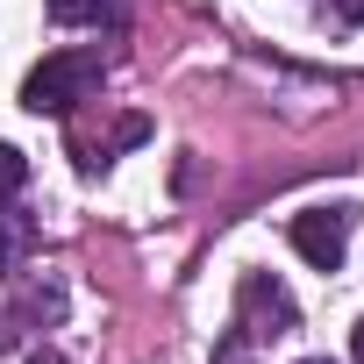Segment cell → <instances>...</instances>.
Returning a JSON list of instances; mask_svg holds the SVG:
<instances>
[{
    "mask_svg": "<svg viewBox=\"0 0 364 364\" xmlns=\"http://www.w3.org/2000/svg\"><path fill=\"white\" fill-rule=\"evenodd\" d=\"M100 79H107L100 50H50V58L22 79V107H29V114H72L79 100L100 93Z\"/></svg>",
    "mask_w": 364,
    "mask_h": 364,
    "instance_id": "obj_1",
    "label": "cell"
},
{
    "mask_svg": "<svg viewBox=\"0 0 364 364\" xmlns=\"http://www.w3.org/2000/svg\"><path fill=\"white\" fill-rule=\"evenodd\" d=\"M236 328L250 343H279V336L300 328V307H293V293L272 272H243V286H236Z\"/></svg>",
    "mask_w": 364,
    "mask_h": 364,
    "instance_id": "obj_2",
    "label": "cell"
},
{
    "mask_svg": "<svg viewBox=\"0 0 364 364\" xmlns=\"http://www.w3.org/2000/svg\"><path fill=\"white\" fill-rule=\"evenodd\" d=\"M350 229H357V208L336 200V208H300L286 236H293V250H300L314 272H343V257H350Z\"/></svg>",
    "mask_w": 364,
    "mask_h": 364,
    "instance_id": "obj_3",
    "label": "cell"
},
{
    "mask_svg": "<svg viewBox=\"0 0 364 364\" xmlns=\"http://www.w3.org/2000/svg\"><path fill=\"white\" fill-rule=\"evenodd\" d=\"M29 243H36V215L15 208V200H0V272H22Z\"/></svg>",
    "mask_w": 364,
    "mask_h": 364,
    "instance_id": "obj_4",
    "label": "cell"
},
{
    "mask_svg": "<svg viewBox=\"0 0 364 364\" xmlns=\"http://www.w3.org/2000/svg\"><path fill=\"white\" fill-rule=\"evenodd\" d=\"M43 15L58 29H86V22H107L114 15V0H43Z\"/></svg>",
    "mask_w": 364,
    "mask_h": 364,
    "instance_id": "obj_5",
    "label": "cell"
},
{
    "mask_svg": "<svg viewBox=\"0 0 364 364\" xmlns=\"http://www.w3.org/2000/svg\"><path fill=\"white\" fill-rule=\"evenodd\" d=\"M22 186H29V157L15 143H0V200H15Z\"/></svg>",
    "mask_w": 364,
    "mask_h": 364,
    "instance_id": "obj_6",
    "label": "cell"
},
{
    "mask_svg": "<svg viewBox=\"0 0 364 364\" xmlns=\"http://www.w3.org/2000/svg\"><path fill=\"white\" fill-rule=\"evenodd\" d=\"M250 350H257V343H250V336H243L236 321H229V328L215 336V364H250Z\"/></svg>",
    "mask_w": 364,
    "mask_h": 364,
    "instance_id": "obj_7",
    "label": "cell"
},
{
    "mask_svg": "<svg viewBox=\"0 0 364 364\" xmlns=\"http://www.w3.org/2000/svg\"><path fill=\"white\" fill-rule=\"evenodd\" d=\"M22 364H72V357H65V350H29Z\"/></svg>",
    "mask_w": 364,
    "mask_h": 364,
    "instance_id": "obj_8",
    "label": "cell"
},
{
    "mask_svg": "<svg viewBox=\"0 0 364 364\" xmlns=\"http://www.w3.org/2000/svg\"><path fill=\"white\" fill-rule=\"evenodd\" d=\"M350 364H364V314H357V328H350Z\"/></svg>",
    "mask_w": 364,
    "mask_h": 364,
    "instance_id": "obj_9",
    "label": "cell"
},
{
    "mask_svg": "<svg viewBox=\"0 0 364 364\" xmlns=\"http://www.w3.org/2000/svg\"><path fill=\"white\" fill-rule=\"evenodd\" d=\"M343 8H350V15H357V22H364V0H343Z\"/></svg>",
    "mask_w": 364,
    "mask_h": 364,
    "instance_id": "obj_10",
    "label": "cell"
},
{
    "mask_svg": "<svg viewBox=\"0 0 364 364\" xmlns=\"http://www.w3.org/2000/svg\"><path fill=\"white\" fill-rule=\"evenodd\" d=\"M300 364H336V357H300Z\"/></svg>",
    "mask_w": 364,
    "mask_h": 364,
    "instance_id": "obj_11",
    "label": "cell"
}]
</instances>
